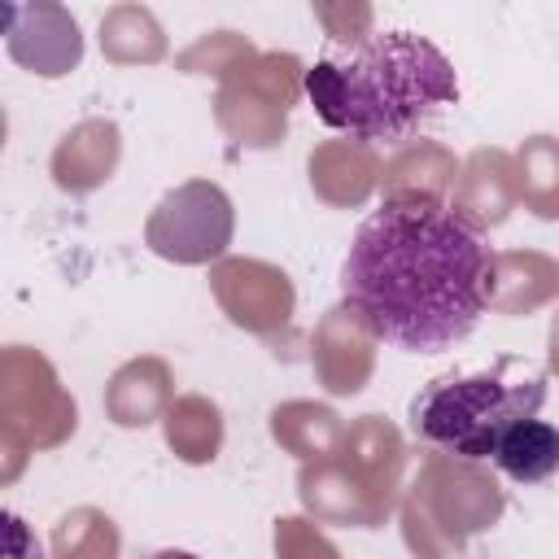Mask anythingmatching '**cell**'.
<instances>
[{
    "instance_id": "6da1fadb",
    "label": "cell",
    "mask_w": 559,
    "mask_h": 559,
    "mask_svg": "<svg viewBox=\"0 0 559 559\" xmlns=\"http://www.w3.org/2000/svg\"><path fill=\"white\" fill-rule=\"evenodd\" d=\"M493 253L450 205L389 197L371 210L341 262L345 310L406 354L454 349L485 310Z\"/></svg>"
},
{
    "instance_id": "7a4b0ae2",
    "label": "cell",
    "mask_w": 559,
    "mask_h": 559,
    "mask_svg": "<svg viewBox=\"0 0 559 559\" xmlns=\"http://www.w3.org/2000/svg\"><path fill=\"white\" fill-rule=\"evenodd\" d=\"M306 96L332 131L371 144L428 127L459 100V83L437 44L411 31H384L354 35L345 57H319L306 70Z\"/></svg>"
},
{
    "instance_id": "3957f363",
    "label": "cell",
    "mask_w": 559,
    "mask_h": 559,
    "mask_svg": "<svg viewBox=\"0 0 559 559\" xmlns=\"http://www.w3.org/2000/svg\"><path fill=\"white\" fill-rule=\"evenodd\" d=\"M511 367L515 358H498L493 367L472 376L428 380L411 397V432L450 459H489L498 437L520 419H537L546 402V380L537 371L507 380Z\"/></svg>"
},
{
    "instance_id": "277c9868",
    "label": "cell",
    "mask_w": 559,
    "mask_h": 559,
    "mask_svg": "<svg viewBox=\"0 0 559 559\" xmlns=\"http://www.w3.org/2000/svg\"><path fill=\"white\" fill-rule=\"evenodd\" d=\"M227 240H231V201L218 183L205 179L166 192L148 218V245L170 262H210L227 249Z\"/></svg>"
},
{
    "instance_id": "5b68a950",
    "label": "cell",
    "mask_w": 559,
    "mask_h": 559,
    "mask_svg": "<svg viewBox=\"0 0 559 559\" xmlns=\"http://www.w3.org/2000/svg\"><path fill=\"white\" fill-rule=\"evenodd\" d=\"M493 467L507 472L520 485H537L559 472V428L546 419H520L511 424L493 445Z\"/></svg>"
},
{
    "instance_id": "8992f818",
    "label": "cell",
    "mask_w": 559,
    "mask_h": 559,
    "mask_svg": "<svg viewBox=\"0 0 559 559\" xmlns=\"http://www.w3.org/2000/svg\"><path fill=\"white\" fill-rule=\"evenodd\" d=\"M114 157H118V131L109 122H83L57 148L52 170H57L61 188H92V183H100L109 175Z\"/></svg>"
},
{
    "instance_id": "52a82bcc",
    "label": "cell",
    "mask_w": 559,
    "mask_h": 559,
    "mask_svg": "<svg viewBox=\"0 0 559 559\" xmlns=\"http://www.w3.org/2000/svg\"><path fill=\"white\" fill-rule=\"evenodd\" d=\"M166 437H170V445H175L188 463H205V459H214L218 437H223L218 411H214L210 402H201V397H183V402L170 411V419H166Z\"/></svg>"
},
{
    "instance_id": "ba28073f",
    "label": "cell",
    "mask_w": 559,
    "mask_h": 559,
    "mask_svg": "<svg viewBox=\"0 0 559 559\" xmlns=\"http://www.w3.org/2000/svg\"><path fill=\"white\" fill-rule=\"evenodd\" d=\"M4 559H44L35 533L22 524V515L4 511Z\"/></svg>"
},
{
    "instance_id": "9c48e42d",
    "label": "cell",
    "mask_w": 559,
    "mask_h": 559,
    "mask_svg": "<svg viewBox=\"0 0 559 559\" xmlns=\"http://www.w3.org/2000/svg\"><path fill=\"white\" fill-rule=\"evenodd\" d=\"M148 559H201V555H192V550H175V546H170V550H153Z\"/></svg>"
},
{
    "instance_id": "30bf717a",
    "label": "cell",
    "mask_w": 559,
    "mask_h": 559,
    "mask_svg": "<svg viewBox=\"0 0 559 559\" xmlns=\"http://www.w3.org/2000/svg\"><path fill=\"white\" fill-rule=\"evenodd\" d=\"M550 362L559 371V314H555V328H550Z\"/></svg>"
}]
</instances>
